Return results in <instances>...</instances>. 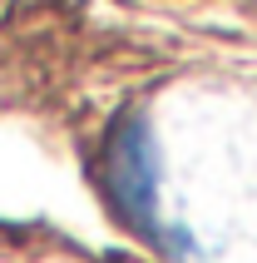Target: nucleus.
Instances as JSON below:
<instances>
[{
    "instance_id": "f257e3e1",
    "label": "nucleus",
    "mask_w": 257,
    "mask_h": 263,
    "mask_svg": "<svg viewBox=\"0 0 257 263\" xmlns=\"http://www.w3.org/2000/svg\"><path fill=\"white\" fill-rule=\"evenodd\" d=\"M104 194L134 234L163 243L158 234V149L139 115H119L104 144Z\"/></svg>"
}]
</instances>
